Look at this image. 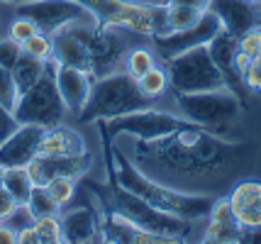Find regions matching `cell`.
<instances>
[{
	"mask_svg": "<svg viewBox=\"0 0 261 244\" xmlns=\"http://www.w3.org/2000/svg\"><path fill=\"white\" fill-rule=\"evenodd\" d=\"M113 142L151 181L195 196L215 198L249 159L247 144L232 142L188 120L161 137L144 140L120 134Z\"/></svg>",
	"mask_w": 261,
	"mask_h": 244,
	"instance_id": "cell-1",
	"label": "cell"
},
{
	"mask_svg": "<svg viewBox=\"0 0 261 244\" xmlns=\"http://www.w3.org/2000/svg\"><path fill=\"white\" fill-rule=\"evenodd\" d=\"M105 142H108L105 147H108V161H110V169H113V181L117 186L127 188L129 193L139 196L142 200H147L149 205L164 210V212H173V215H181V218H188V220H205L207 218V212L215 203L213 196L181 193V191H173L169 186H161V183H156L149 176L142 174L135 164L117 149L113 137Z\"/></svg>",
	"mask_w": 261,
	"mask_h": 244,
	"instance_id": "cell-2",
	"label": "cell"
},
{
	"mask_svg": "<svg viewBox=\"0 0 261 244\" xmlns=\"http://www.w3.org/2000/svg\"><path fill=\"white\" fill-rule=\"evenodd\" d=\"M108 210L117 212L120 218H125L129 225H135L139 230H144L149 234H156V237H166L171 242H183L188 239L191 232L195 227V220L181 218V215H173V212H164V210L149 205L147 200H142L139 196L129 193L127 188L110 183L108 193L102 196Z\"/></svg>",
	"mask_w": 261,
	"mask_h": 244,
	"instance_id": "cell-3",
	"label": "cell"
},
{
	"mask_svg": "<svg viewBox=\"0 0 261 244\" xmlns=\"http://www.w3.org/2000/svg\"><path fill=\"white\" fill-rule=\"evenodd\" d=\"M149 107V98L139 91V83L127 71H113L93 81L91 98L79 115L81 122L113 120L135 110Z\"/></svg>",
	"mask_w": 261,
	"mask_h": 244,
	"instance_id": "cell-4",
	"label": "cell"
},
{
	"mask_svg": "<svg viewBox=\"0 0 261 244\" xmlns=\"http://www.w3.org/2000/svg\"><path fill=\"white\" fill-rule=\"evenodd\" d=\"M100 24L135 35H166V5H147L137 0H76Z\"/></svg>",
	"mask_w": 261,
	"mask_h": 244,
	"instance_id": "cell-5",
	"label": "cell"
},
{
	"mask_svg": "<svg viewBox=\"0 0 261 244\" xmlns=\"http://www.w3.org/2000/svg\"><path fill=\"white\" fill-rule=\"evenodd\" d=\"M176 107L183 120L225 137L242 113V100L234 91L217 88L203 93H176Z\"/></svg>",
	"mask_w": 261,
	"mask_h": 244,
	"instance_id": "cell-6",
	"label": "cell"
},
{
	"mask_svg": "<svg viewBox=\"0 0 261 244\" xmlns=\"http://www.w3.org/2000/svg\"><path fill=\"white\" fill-rule=\"evenodd\" d=\"M166 73L173 93H203V91L227 88V81L210 57L207 44L166 59Z\"/></svg>",
	"mask_w": 261,
	"mask_h": 244,
	"instance_id": "cell-7",
	"label": "cell"
},
{
	"mask_svg": "<svg viewBox=\"0 0 261 244\" xmlns=\"http://www.w3.org/2000/svg\"><path fill=\"white\" fill-rule=\"evenodd\" d=\"M15 120L20 125H39V127H51L59 125L66 115V105L59 95L57 81H54V66L49 61L46 73L34 83L32 88H27L20 93V100L15 105Z\"/></svg>",
	"mask_w": 261,
	"mask_h": 244,
	"instance_id": "cell-8",
	"label": "cell"
},
{
	"mask_svg": "<svg viewBox=\"0 0 261 244\" xmlns=\"http://www.w3.org/2000/svg\"><path fill=\"white\" fill-rule=\"evenodd\" d=\"M17 15L30 17L39 32L54 37L61 30H68L73 24H93L98 22L81 3L76 0H20Z\"/></svg>",
	"mask_w": 261,
	"mask_h": 244,
	"instance_id": "cell-9",
	"label": "cell"
},
{
	"mask_svg": "<svg viewBox=\"0 0 261 244\" xmlns=\"http://www.w3.org/2000/svg\"><path fill=\"white\" fill-rule=\"evenodd\" d=\"M73 35L83 42V47L91 59V73L93 78H100L105 73H113L115 66L125 57V39L117 35L115 27L93 22V24H73L68 27Z\"/></svg>",
	"mask_w": 261,
	"mask_h": 244,
	"instance_id": "cell-10",
	"label": "cell"
},
{
	"mask_svg": "<svg viewBox=\"0 0 261 244\" xmlns=\"http://www.w3.org/2000/svg\"><path fill=\"white\" fill-rule=\"evenodd\" d=\"M108 122V134L110 137H120V134H132V137H161V134H169L176 127H181L183 120L181 115H173V113H164V110H135V113H127V115L113 117V120H105Z\"/></svg>",
	"mask_w": 261,
	"mask_h": 244,
	"instance_id": "cell-11",
	"label": "cell"
},
{
	"mask_svg": "<svg viewBox=\"0 0 261 244\" xmlns=\"http://www.w3.org/2000/svg\"><path fill=\"white\" fill-rule=\"evenodd\" d=\"M222 32V22L213 10H203L200 20L188 27V30H178V32H166V35H154V47L159 51L161 59H171L181 51H188L193 47H203L210 44L217 35Z\"/></svg>",
	"mask_w": 261,
	"mask_h": 244,
	"instance_id": "cell-12",
	"label": "cell"
},
{
	"mask_svg": "<svg viewBox=\"0 0 261 244\" xmlns=\"http://www.w3.org/2000/svg\"><path fill=\"white\" fill-rule=\"evenodd\" d=\"M27 174L32 178L34 186H46L51 178L68 176V178H83L91 169V156H61V154H37L32 161L24 166Z\"/></svg>",
	"mask_w": 261,
	"mask_h": 244,
	"instance_id": "cell-13",
	"label": "cell"
},
{
	"mask_svg": "<svg viewBox=\"0 0 261 244\" xmlns=\"http://www.w3.org/2000/svg\"><path fill=\"white\" fill-rule=\"evenodd\" d=\"M51 66H54V81H57V88H59V95L61 100L66 105V113L79 117L83 113V107L88 103L91 98V91H93V78L91 73L81 69H73V66H66V64H59L57 59L51 57Z\"/></svg>",
	"mask_w": 261,
	"mask_h": 244,
	"instance_id": "cell-14",
	"label": "cell"
},
{
	"mask_svg": "<svg viewBox=\"0 0 261 244\" xmlns=\"http://www.w3.org/2000/svg\"><path fill=\"white\" fill-rule=\"evenodd\" d=\"M227 203L244 232H261V181H237L229 188Z\"/></svg>",
	"mask_w": 261,
	"mask_h": 244,
	"instance_id": "cell-15",
	"label": "cell"
},
{
	"mask_svg": "<svg viewBox=\"0 0 261 244\" xmlns=\"http://www.w3.org/2000/svg\"><path fill=\"white\" fill-rule=\"evenodd\" d=\"M42 134H44V127L39 125H17V129L0 147V166L3 169L27 166L39 154Z\"/></svg>",
	"mask_w": 261,
	"mask_h": 244,
	"instance_id": "cell-16",
	"label": "cell"
},
{
	"mask_svg": "<svg viewBox=\"0 0 261 244\" xmlns=\"http://www.w3.org/2000/svg\"><path fill=\"white\" fill-rule=\"evenodd\" d=\"M207 10H213L222 22V30L234 37H242L251 27H259L256 3L249 0H210Z\"/></svg>",
	"mask_w": 261,
	"mask_h": 244,
	"instance_id": "cell-17",
	"label": "cell"
},
{
	"mask_svg": "<svg viewBox=\"0 0 261 244\" xmlns=\"http://www.w3.org/2000/svg\"><path fill=\"white\" fill-rule=\"evenodd\" d=\"M207 225L203 232V242L215 244H229V242H244V230L232 215L227 198H215L213 208L207 212Z\"/></svg>",
	"mask_w": 261,
	"mask_h": 244,
	"instance_id": "cell-18",
	"label": "cell"
},
{
	"mask_svg": "<svg viewBox=\"0 0 261 244\" xmlns=\"http://www.w3.org/2000/svg\"><path fill=\"white\" fill-rule=\"evenodd\" d=\"M61 218V230H64V242H102L100 222L93 208H76L68 210Z\"/></svg>",
	"mask_w": 261,
	"mask_h": 244,
	"instance_id": "cell-19",
	"label": "cell"
},
{
	"mask_svg": "<svg viewBox=\"0 0 261 244\" xmlns=\"http://www.w3.org/2000/svg\"><path fill=\"white\" fill-rule=\"evenodd\" d=\"M39 151L42 154H61V156H83V154H88V147H86V140L81 132L59 122V125L44 127Z\"/></svg>",
	"mask_w": 261,
	"mask_h": 244,
	"instance_id": "cell-20",
	"label": "cell"
},
{
	"mask_svg": "<svg viewBox=\"0 0 261 244\" xmlns=\"http://www.w3.org/2000/svg\"><path fill=\"white\" fill-rule=\"evenodd\" d=\"M207 49H210V57H213V61L217 64V69L222 71V76H225V81H227V88L239 95V83H242V78L234 73V66H232V59H234V51H237V37L222 30V32L207 44Z\"/></svg>",
	"mask_w": 261,
	"mask_h": 244,
	"instance_id": "cell-21",
	"label": "cell"
},
{
	"mask_svg": "<svg viewBox=\"0 0 261 244\" xmlns=\"http://www.w3.org/2000/svg\"><path fill=\"white\" fill-rule=\"evenodd\" d=\"M46 69H49V61L34 59L22 51L17 57V61H15V66H12V76H15V83H17V91L24 93L27 88H32L34 83L46 73Z\"/></svg>",
	"mask_w": 261,
	"mask_h": 244,
	"instance_id": "cell-22",
	"label": "cell"
},
{
	"mask_svg": "<svg viewBox=\"0 0 261 244\" xmlns=\"http://www.w3.org/2000/svg\"><path fill=\"white\" fill-rule=\"evenodd\" d=\"M0 186L5 188L17 203H27V198L32 193V178L27 174L24 166H10V169H3V178H0Z\"/></svg>",
	"mask_w": 261,
	"mask_h": 244,
	"instance_id": "cell-23",
	"label": "cell"
},
{
	"mask_svg": "<svg viewBox=\"0 0 261 244\" xmlns=\"http://www.w3.org/2000/svg\"><path fill=\"white\" fill-rule=\"evenodd\" d=\"M203 10L191 8V5H169L166 3V32H178V30H188L200 20Z\"/></svg>",
	"mask_w": 261,
	"mask_h": 244,
	"instance_id": "cell-24",
	"label": "cell"
},
{
	"mask_svg": "<svg viewBox=\"0 0 261 244\" xmlns=\"http://www.w3.org/2000/svg\"><path fill=\"white\" fill-rule=\"evenodd\" d=\"M137 83H139V91L147 95L149 100H154V98L166 93V88H169V73H166V69H161V66H154L142 78H137Z\"/></svg>",
	"mask_w": 261,
	"mask_h": 244,
	"instance_id": "cell-25",
	"label": "cell"
},
{
	"mask_svg": "<svg viewBox=\"0 0 261 244\" xmlns=\"http://www.w3.org/2000/svg\"><path fill=\"white\" fill-rule=\"evenodd\" d=\"M125 71L132 76V78H142L144 73H147L149 69H154L156 66V59H154V54L149 51V49H132V51H127V57H125Z\"/></svg>",
	"mask_w": 261,
	"mask_h": 244,
	"instance_id": "cell-26",
	"label": "cell"
},
{
	"mask_svg": "<svg viewBox=\"0 0 261 244\" xmlns=\"http://www.w3.org/2000/svg\"><path fill=\"white\" fill-rule=\"evenodd\" d=\"M27 205L34 212V218H46V215H59V205L57 200L46 193L44 186H34L30 198H27Z\"/></svg>",
	"mask_w": 261,
	"mask_h": 244,
	"instance_id": "cell-27",
	"label": "cell"
},
{
	"mask_svg": "<svg viewBox=\"0 0 261 244\" xmlns=\"http://www.w3.org/2000/svg\"><path fill=\"white\" fill-rule=\"evenodd\" d=\"M34 230L39 234L42 244H59L64 242V230H61V218L59 215H46L34 220Z\"/></svg>",
	"mask_w": 261,
	"mask_h": 244,
	"instance_id": "cell-28",
	"label": "cell"
},
{
	"mask_svg": "<svg viewBox=\"0 0 261 244\" xmlns=\"http://www.w3.org/2000/svg\"><path fill=\"white\" fill-rule=\"evenodd\" d=\"M44 188H46V193L57 200L59 208H64V205H68V203L73 200V196H76V178L59 176V178H51Z\"/></svg>",
	"mask_w": 261,
	"mask_h": 244,
	"instance_id": "cell-29",
	"label": "cell"
},
{
	"mask_svg": "<svg viewBox=\"0 0 261 244\" xmlns=\"http://www.w3.org/2000/svg\"><path fill=\"white\" fill-rule=\"evenodd\" d=\"M20 47H22L24 54H30V57H34V59H42V61H49V59L54 57V42H51V37L44 35V32L32 35L27 42H22Z\"/></svg>",
	"mask_w": 261,
	"mask_h": 244,
	"instance_id": "cell-30",
	"label": "cell"
},
{
	"mask_svg": "<svg viewBox=\"0 0 261 244\" xmlns=\"http://www.w3.org/2000/svg\"><path fill=\"white\" fill-rule=\"evenodd\" d=\"M17 100H20V91H17V83H15V76H12V69L0 66V105L8 107V110H15Z\"/></svg>",
	"mask_w": 261,
	"mask_h": 244,
	"instance_id": "cell-31",
	"label": "cell"
},
{
	"mask_svg": "<svg viewBox=\"0 0 261 244\" xmlns=\"http://www.w3.org/2000/svg\"><path fill=\"white\" fill-rule=\"evenodd\" d=\"M39 30H37V24L30 20V17H22V15H17L15 20L10 22V39H15L17 44H22L27 42L32 35H37Z\"/></svg>",
	"mask_w": 261,
	"mask_h": 244,
	"instance_id": "cell-32",
	"label": "cell"
},
{
	"mask_svg": "<svg viewBox=\"0 0 261 244\" xmlns=\"http://www.w3.org/2000/svg\"><path fill=\"white\" fill-rule=\"evenodd\" d=\"M34 220H37V218H34V212L30 210V205H27V203H17V208L12 210V215L5 222L17 232V230H24V227H32Z\"/></svg>",
	"mask_w": 261,
	"mask_h": 244,
	"instance_id": "cell-33",
	"label": "cell"
},
{
	"mask_svg": "<svg viewBox=\"0 0 261 244\" xmlns=\"http://www.w3.org/2000/svg\"><path fill=\"white\" fill-rule=\"evenodd\" d=\"M237 47L244 54H249L251 59L256 57V54H261V27H251L249 32L237 37Z\"/></svg>",
	"mask_w": 261,
	"mask_h": 244,
	"instance_id": "cell-34",
	"label": "cell"
},
{
	"mask_svg": "<svg viewBox=\"0 0 261 244\" xmlns=\"http://www.w3.org/2000/svg\"><path fill=\"white\" fill-rule=\"evenodd\" d=\"M242 83H244V88H249L254 93H261V54H256L249 61V66L242 76Z\"/></svg>",
	"mask_w": 261,
	"mask_h": 244,
	"instance_id": "cell-35",
	"label": "cell"
},
{
	"mask_svg": "<svg viewBox=\"0 0 261 244\" xmlns=\"http://www.w3.org/2000/svg\"><path fill=\"white\" fill-rule=\"evenodd\" d=\"M20 54H22V47H20L15 39H10V37H8V39H0V66L12 69Z\"/></svg>",
	"mask_w": 261,
	"mask_h": 244,
	"instance_id": "cell-36",
	"label": "cell"
},
{
	"mask_svg": "<svg viewBox=\"0 0 261 244\" xmlns=\"http://www.w3.org/2000/svg\"><path fill=\"white\" fill-rule=\"evenodd\" d=\"M17 125H20V122L15 120V113L0 105V147H3V144H5V140L10 137L15 129H17Z\"/></svg>",
	"mask_w": 261,
	"mask_h": 244,
	"instance_id": "cell-37",
	"label": "cell"
},
{
	"mask_svg": "<svg viewBox=\"0 0 261 244\" xmlns=\"http://www.w3.org/2000/svg\"><path fill=\"white\" fill-rule=\"evenodd\" d=\"M17 208V200L0 186V222H5L12 215V210Z\"/></svg>",
	"mask_w": 261,
	"mask_h": 244,
	"instance_id": "cell-38",
	"label": "cell"
},
{
	"mask_svg": "<svg viewBox=\"0 0 261 244\" xmlns=\"http://www.w3.org/2000/svg\"><path fill=\"white\" fill-rule=\"evenodd\" d=\"M249 61H251L249 54H244V51L237 47V51H234V59H232V66H234V73H237L239 78L244 76V71H247V66H249Z\"/></svg>",
	"mask_w": 261,
	"mask_h": 244,
	"instance_id": "cell-39",
	"label": "cell"
},
{
	"mask_svg": "<svg viewBox=\"0 0 261 244\" xmlns=\"http://www.w3.org/2000/svg\"><path fill=\"white\" fill-rule=\"evenodd\" d=\"M17 244H42L34 225L32 227H24V230H17Z\"/></svg>",
	"mask_w": 261,
	"mask_h": 244,
	"instance_id": "cell-40",
	"label": "cell"
},
{
	"mask_svg": "<svg viewBox=\"0 0 261 244\" xmlns=\"http://www.w3.org/2000/svg\"><path fill=\"white\" fill-rule=\"evenodd\" d=\"M0 244H17V232L8 222H0Z\"/></svg>",
	"mask_w": 261,
	"mask_h": 244,
	"instance_id": "cell-41",
	"label": "cell"
},
{
	"mask_svg": "<svg viewBox=\"0 0 261 244\" xmlns=\"http://www.w3.org/2000/svg\"><path fill=\"white\" fill-rule=\"evenodd\" d=\"M207 3L210 0H169V5H191L198 10H207Z\"/></svg>",
	"mask_w": 261,
	"mask_h": 244,
	"instance_id": "cell-42",
	"label": "cell"
},
{
	"mask_svg": "<svg viewBox=\"0 0 261 244\" xmlns=\"http://www.w3.org/2000/svg\"><path fill=\"white\" fill-rule=\"evenodd\" d=\"M137 3H147V5H166L169 0H137Z\"/></svg>",
	"mask_w": 261,
	"mask_h": 244,
	"instance_id": "cell-43",
	"label": "cell"
},
{
	"mask_svg": "<svg viewBox=\"0 0 261 244\" xmlns=\"http://www.w3.org/2000/svg\"><path fill=\"white\" fill-rule=\"evenodd\" d=\"M0 3H5V5H12V3H17V0H0Z\"/></svg>",
	"mask_w": 261,
	"mask_h": 244,
	"instance_id": "cell-44",
	"label": "cell"
},
{
	"mask_svg": "<svg viewBox=\"0 0 261 244\" xmlns=\"http://www.w3.org/2000/svg\"><path fill=\"white\" fill-rule=\"evenodd\" d=\"M0 178H3V166H0Z\"/></svg>",
	"mask_w": 261,
	"mask_h": 244,
	"instance_id": "cell-45",
	"label": "cell"
},
{
	"mask_svg": "<svg viewBox=\"0 0 261 244\" xmlns=\"http://www.w3.org/2000/svg\"><path fill=\"white\" fill-rule=\"evenodd\" d=\"M249 3H261V0H249Z\"/></svg>",
	"mask_w": 261,
	"mask_h": 244,
	"instance_id": "cell-46",
	"label": "cell"
}]
</instances>
